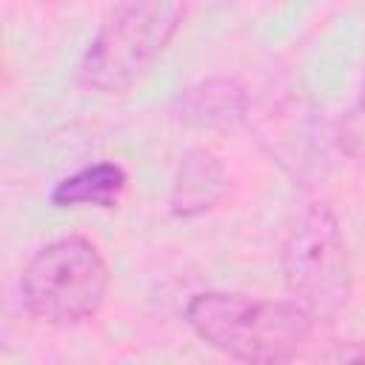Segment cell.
Instances as JSON below:
<instances>
[{"instance_id": "1", "label": "cell", "mask_w": 365, "mask_h": 365, "mask_svg": "<svg viewBox=\"0 0 365 365\" xmlns=\"http://www.w3.org/2000/svg\"><path fill=\"white\" fill-rule=\"evenodd\" d=\"M185 325L208 348L254 365L294 359L317 319L294 299H257L231 291H200L185 302Z\"/></svg>"}, {"instance_id": "2", "label": "cell", "mask_w": 365, "mask_h": 365, "mask_svg": "<svg viewBox=\"0 0 365 365\" xmlns=\"http://www.w3.org/2000/svg\"><path fill=\"white\" fill-rule=\"evenodd\" d=\"M185 20V0H128L91 37L77 80L97 94L131 91L160 60Z\"/></svg>"}, {"instance_id": "3", "label": "cell", "mask_w": 365, "mask_h": 365, "mask_svg": "<svg viewBox=\"0 0 365 365\" xmlns=\"http://www.w3.org/2000/svg\"><path fill=\"white\" fill-rule=\"evenodd\" d=\"M108 285L100 248L80 234H66L31 254L20 274V302L37 322L71 328L100 314Z\"/></svg>"}, {"instance_id": "4", "label": "cell", "mask_w": 365, "mask_h": 365, "mask_svg": "<svg viewBox=\"0 0 365 365\" xmlns=\"http://www.w3.org/2000/svg\"><path fill=\"white\" fill-rule=\"evenodd\" d=\"M285 291L317 322L342 314L354 291V268L339 217L325 205H308L285 234L279 251Z\"/></svg>"}, {"instance_id": "5", "label": "cell", "mask_w": 365, "mask_h": 365, "mask_svg": "<svg viewBox=\"0 0 365 365\" xmlns=\"http://www.w3.org/2000/svg\"><path fill=\"white\" fill-rule=\"evenodd\" d=\"M265 151L294 177L317 174L325 163V131L314 108L299 97H282L259 108L248 106L245 117Z\"/></svg>"}, {"instance_id": "6", "label": "cell", "mask_w": 365, "mask_h": 365, "mask_svg": "<svg viewBox=\"0 0 365 365\" xmlns=\"http://www.w3.org/2000/svg\"><path fill=\"white\" fill-rule=\"evenodd\" d=\"M228 194V171L208 148H188L177 165L168 208L180 220H194L214 211Z\"/></svg>"}, {"instance_id": "7", "label": "cell", "mask_w": 365, "mask_h": 365, "mask_svg": "<svg viewBox=\"0 0 365 365\" xmlns=\"http://www.w3.org/2000/svg\"><path fill=\"white\" fill-rule=\"evenodd\" d=\"M248 91L228 77H208L185 88L177 100V117L194 128H228L248 117Z\"/></svg>"}, {"instance_id": "8", "label": "cell", "mask_w": 365, "mask_h": 365, "mask_svg": "<svg viewBox=\"0 0 365 365\" xmlns=\"http://www.w3.org/2000/svg\"><path fill=\"white\" fill-rule=\"evenodd\" d=\"M128 185V174L120 163L103 160L83 165L80 171L63 177L54 182L48 200L54 208H80V205H94V208H114Z\"/></svg>"}, {"instance_id": "9", "label": "cell", "mask_w": 365, "mask_h": 365, "mask_svg": "<svg viewBox=\"0 0 365 365\" xmlns=\"http://www.w3.org/2000/svg\"><path fill=\"white\" fill-rule=\"evenodd\" d=\"M331 359H339V362H365V339H351L348 345H339Z\"/></svg>"}, {"instance_id": "10", "label": "cell", "mask_w": 365, "mask_h": 365, "mask_svg": "<svg viewBox=\"0 0 365 365\" xmlns=\"http://www.w3.org/2000/svg\"><path fill=\"white\" fill-rule=\"evenodd\" d=\"M345 137H354V140H365V80H362V91H359V108H356V120L351 125V131Z\"/></svg>"}]
</instances>
